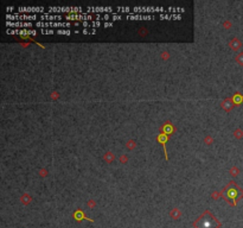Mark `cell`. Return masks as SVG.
I'll use <instances>...</instances> for the list:
<instances>
[{
  "instance_id": "8",
  "label": "cell",
  "mask_w": 243,
  "mask_h": 228,
  "mask_svg": "<svg viewBox=\"0 0 243 228\" xmlns=\"http://www.w3.org/2000/svg\"><path fill=\"white\" fill-rule=\"evenodd\" d=\"M18 15H30V13H40L44 15L45 8L43 6H38V7H18Z\"/></svg>"
},
{
  "instance_id": "11",
  "label": "cell",
  "mask_w": 243,
  "mask_h": 228,
  "mask_svg": "<svg viewBox=\"0 0 243 228\" xmlns=\"http://www.w3.org/2000/svg\"><path fill=\"white\" fill-rule=\"evenodd\" d=\"M40 22H60L61 19H63V17L61 15H49V13H44V15H39Z\"/></svg>"
},
{
  "instance_id": "7",
  "label": "cell",
  "mask_w": 243,
  "mask_h": 228,
  "mask_svg": "<svg viewBox=\"0 0 243 228\" xmlns=\"http://www.w3.org/2000/svg\"><path fill=\"white\" fill-rule=\"evenodd\" d=\"M164 7H133L132 8V15H141V13H154V12H160V15H163Z\"/></svg>"
},
{
  "instance_id": "13",
  "label": "cell",
  "mask_w": 243,
  "mask_h": 228,
  "mask_svg": "<svg viewBox=\"0 0 243 228\" xmlns=\"http://www.w3.org/2000/svg\"><path fill=\"white\" fill-rule=\"evenodd\" d=\"M116 10V13L115 15H117V13H127V15H132V8L128 7V6H117V7L115 8Z\"/></svg>"
},
{
  "instance_id": "21",
  "label": "cell",
  "mask_w": 243,
  "mask_h": 228,
  "mask_svg": "<svg viewBox=\"0 0 243 228\" xmlns=\"http://www.w3.org/2000/svg\"><path fill=\"white\" fill-rule=\"evenodd\" d=\"M13 10H14V7H12V6H11V7H7V8H6V11H7V15H10V12H12Z\"/></svg>"
},
{
  "instance_id": "19",
  "label": "cell",
  "mask_w": 243,
  "mask_h": 228,
  "mask_svg": "<svg viewBox=\"0 0 243 228\" xmlns=\"http://www.w3.org/2000/svg\"><path fill=\"white\" fill-rule=\"evenodd\" d=\"M103 25H105V27H112V26H113L114 24H113V23H109V22H105V24H103Z\"/></svg>"
},
{
  "instance_id": "18",
  "label": "cell",
  "mask_w": 243,
  "mask_h": 228,
  "mask_svg": "<svg viewBox=\"0 0 243 228\" xmlns=\"http://www.w3.org/2000/svg\"><path fill=\"white\" fill-rule=\"evenodd\" d=\"M120 19H123V17L121 15H112V20H120Z\"/></svg>"
},
{
  "instance_id": "10",
  "label": "cell",
  "mask_w": 243,
  "mask_h": 228,
  "mask_svg": "<svg viewBox=\"0 0 243 228\" xmlns=\"http://www.w3.org/2000/svg\"><path fill=\"white\" fill-rule=\"evenodd\" d=\"M113 7H93V6H88L85 8V13L90 15V13H95V15H101V13H112L113 12Z\"/></svg>"
},
{
  "instance_id": "16",
  "label": "cell",
  "mask_w": 243,
  "mask_h": 228,
  "mask_svg": "<svg viewBox=\"0 0 243 228\" xmlns=\"http://www.w3.org/2000/svg\"><path fill=\"white\" fill-rule=\"evenodd\" d=\"M82 32H83L84 35H95V33H96V30H95V29H91V30L84 29V30L82 31Z\"/></svg>"
},
{
  "instance_id": "6",
  "label": "cell",
  "mask_w": 243,
  "mask_h": 228,
  "mask_svg": "<svg viewBox=\"0 0 243 228\" xmlns=\"http://www.w3.org/2000/svg\"><path fill=\"white\" fill-rule=\"evenodd\" d=\"M65 19L67 22H70V20H76V22H93V19L96 20V15H87V13H83V15H65Z\"/></svg>"
},
{
  "instance_id": "20",
  "label": "cell",
  "mask_w": 243,
  "mask_h": 228,
  "mask_svg": "<svg viewBox=\"0 0 243 228\" xmlns=\"http://www.w3.org/2000/svg\"><path fill=\"white\" fill-rule=\"evenodd\" d=\"M164 131H165V133H167V134H168V133H170V132L172 131V129H170L168 126H165V129H164Z\"/></svg>"
},
{
  "instance_id": "17",
  "label": "cell",
  "mask_w": 243,
  "mask_h": 228,
  "mask_svg": "<svg viewBox=\"0 0 243 228\" xmlns=\"http://www.w3.org/2000/svg\"><path fill=\"white\" fill-rule=\"evenodd\" d=\"M57 35H71V31L70 30H57Z\"/></svg>"
},
{
  "instance_id": "15",
  "label": "cell",
  "mask_w": 243,
  "mask_h": 228,
  "mask_svg": "<svg viewBox=\"0 0 243 228\" xmlns=\"http://www.w3.org/2000/svg\"><path fill=\"white\" fill-rule=\"evenodd\" d=\"M40 32H42L43 35H53V33H55V31H53L52 29H47V30H46V29H42Z\"/></svg>"
},
{
  "instance_id": "9",
  "label": "cell",
  "mask_w": 243,
  "mask_h": 228,
  "mask_svg": "<svg viewBox=\"0 0 243 228\" xmlns=\"http://www.w3.org/2000/svg\"><path fill=\"white\" fill-rule=\"evenodd\" d=\"M8 35H20V37H25V36H35L36 33H37V31L36 30H32V29H12V30H10L8 29L7 31Z\"/></svg>"
},
{
  "instance_id": "1",
  "label": "cell",
  "mask_w": 243,
  "mask_h": 228,
  "mask_svg": "<svg viewBox=\"0 0 243 228\" xmlns=\"http://www.w3.org/2000/svg\"><path fill=\"white\" fill-rule=\"evenodd\" d=\"M223 195L227 198V201L234 205L243 196V190L240 187H237L234 182H230V184L223 191Z\"/></svg>"
},
{
  "instance_id": "14",
  "label": "cell",
  "mask_w": 243,
  "mask_h": 228,
  "mask_svg": "<svg viewBox=\"0 0 243 228\" xmlns=\"http://www.w3.org/2000/svg\"><path fill=\"white\" fill-rule=\"evenodd\" d=\"M167 11L171 13L172 12V15H178V13H184L185 12V10L183 7H168L167 8Z\"/></svg>"
},
{
  "instance_id": "4",
  "label": "cell",
  "mask_w": 243,
  "mask_h": 228,
  "mask_svg": "<svg viewBox=\"0 0 243 228\" xmlns=\"http://www.w3.org/2000/svg\"><path fill=\"white\" fill-rule=\"evenodd\" d=\"M7 22H31V20H36L39 19L38 15H6Z\"/></svg>"
},
{
  "instance_id": "12",
  "label": "cell",
  "mask_w": 243,
  "mask_h": 228,
  "mask_svg": "<svg viewBox=\"0 0 243 228\" xmlns=\"http://www.w3.org/2000/svg\"><path fill=\"white\" fill-rule=\"evenodd\" d=\"M7 27H32L33 24L31 22H6Z\"/></svg>"
},
{
  "instance_id": "3",
  "label": "cell",
  "mask_w": 243,
  "mask_h": 228,
  "mask_svg": "<svg viewBox=\"0 0 243 228\" xmlns=\"http://www.w3.org/2000/svg\"><path fill=\"white\" fill-rule=\"evenodd\" d=\"M47 13L51 15V13H68V15H83L85 13L83 11V7L81 6H77V7H55V6H51V7L47 8Z\"/></svg>"
},
{
  "instance_id": "2",
  "label": "cell",
  "mask_w": 243,
  "mask_h": 228,
  "mask_svg": "<svg viewBox=\"0 0 243 228\" xmlns=\"http://www.w3.org/2000/svg\"><path fill=\"white\" fill-rule=\"evenodd\" d=\"M218 226H220V222L209 212H205L196 222L197 228H218Z\"/></svg>"
},
{
  "instance_id": "5",
  "label": "cell",
  "mask_w": 243,
  "mask_h": 228,
  "mask_svg": "<svg viewBox=\"0 0 243 228\" xmlns=\"http://www.w3.org/2000/svg\"><path fill=\"white\" fill-rule=\"evenodd\" d=\"M72 24L69 22H37V27H70Z\"/></svg>"
}]
</instances>
